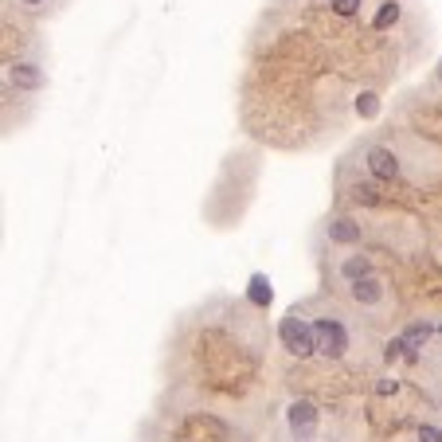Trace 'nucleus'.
I'll use <instances>...</instances> for the list:
<instances>
[{
  "mask_svg": "<svg viewBox=\"0 0 442 442\" xmlns=\"http://www.w3.org/2000/svg\"><path fill=\"white\" fill-rule=\"evenodd\" d=\"M313 333H317V356L325 360H345L348 348H352V329H348L345 313L336 305H325L317 317H313Z\"/></svg>",
  "mask_w": 442,
  "mask_h": 442,
  "instance_id": "f257e3e1",
  "label": "nucleus"
},
{
  "mask_svg": "<svg viewBox=\"0 0 442 442\" xmlns=\"http://www.w3.org/2000/svg\"><path fill=\"white\" fill-rule=\"evenodd\" d=\"M278 341L294 360L317 356V333H313V317L305 313V305H290L286 317L278 321Z\"/></svg>",
  "mask_w": 442,
  "mask_h": 442,
  "instance_id": "f03ea898",
  "label": "nucleus"
},
{
  "mask_svg": "<svg viewBox=\"0 0 442 442\" xmlns=\"http://www.w3.org/2000/svg\"><path fill=\"white\" fill-rule=\"evenodd\" d=\"M356 165L364 168V172H368V180H383V184H388V180H399L403 177V157L395 153L392 145H383V141H364L356 149Z\"/></svg>",
  "mask_w": 442,
  "mask_h": 442,
  "instance_id": "7ed1b4c3",
  "label": "nucleus"
},
{
  "mask_svg": "<svg viewBox=\"0 0 442 442\" xmlns=\"http://www.w3.org/2000/svg\"><path fill=\"white\" fill-rule=\"evenodd\" d=\"M345 290H348V298H352V305H360V310H368V313L388 305V282L380 274H364L360 282H352Z\"/></svg>",
  "mask_w": 442,
  "mask_h": 442,
  "instance_id": "20e7f679",
  "label": "nucleus"
},
{
  "mask_svg": "<svg viewBox=\"0 0 442 442\" xmlns=\"http://www.w3.org/2000/svg\"><path fill=\"white\" fill-rule=\"evenodd\" d=\"M4 79H8L16 90H43V86H48V71H43L39 63H32V59L8 63V67H4Z\"/></svg>",
  "mask_w": 442,
  "mask_h": 442,
  "instance_id": "39448f33",
  "label": "nucleus"
},
{
  "mask_svg": "<svg viewBox=\"0 0 442 442\" xmlns=\"http://www.w3.org/2000/svg\"><path fill=\"white\" fill-rule=\"evenodd\" d=\"M286 427L298 442H310L313 430H317V407H313L310 399H294L286 411Z\"/></svg>",
  "mask_w": 442,
  "mask_h": 442,
  "instance_id": "423d86ee",
  "label": "nucleus"
},
{
  "mask_svg": "<svg viewBox=\"0 0 442 442\" xmlns=\"http://www.w3.org/2000/svg\"><path fill=\"white\" fill-rule=\"evenodd\" d=\"M325 235H329V243H341V247H352V243H360V223L352 219V215H329L325 219Z\"/></svg>",
  "mask_w": 442,
  "mask_h": 442,
  "instance_id": "0eeeda50",
  "label": "nucleus"
},
{
  "mask_svg": "<svg viewBox=\"0 0 442 442\" xmlns=\"http://www.w3.org/2000/svg\"><path fill=\"white\" fill-rule=\"evenodd\" d=\"M333 274H336V282H345V286L360 282L364 274H372L368 254H341V259H336V266H333Z\"/></svg>",
  "mask_w": 442,
  "mask_h": 442,
  "instance_id": "6e6552de",
  "label": "nucleus"
},
{
  "mask_svg": "<svg viewBox=\"0 0 442 442\" xmlns=\"http://www.w3.org/2000/svg\"><path fill=\"white\" fill-rule=\"evenodd\" d=\"M430 333H434V325H427V321H411V325H407V329H403V356H419V352L427 348Z\"/></svg>",
  "mask_w": 442,
  "mask_h": 442,
  "instance_id": "1a4fd4ad",
  "label": "nucleus"
},
{
  "mask_svg": "<svg viewBox=\"0 0 442 442\" xmlns=\"http://www.w3.org/2000/svg\"><path fill=\"white\" fill-rule=\"evenodd\" d=\"M345 188H348V200L380 203V188H376V180H352V184H345Z\"/></svg>",
  "mask_w": 442,
  "mask_h": 442,
  "instance_id": "9d476101",
  "label": "nucleus"
},
{
  "mask_svg": "<svg viewBox=\"0 0 442 442\" xmlns=\"http://www.w3.org/2000/svg\"><path fill=\"white\" fill-rule=\"evenodd\" d=\"M360 8H364V0H329V12L336 20H352V16H360Z\"/></svg>",
  "mask_w": 442,
  "mask_h": 442,
  "instance_id": "9b49d317",
  "label": "nucleus"
},
{
  "mask_svg": "<svg viewBox=\"0 0 442 442\" xmlns=\"http://www.w3.org/2000/svg\"><path fill=\"white\" fill-rule=\"evenodd\" d=\"M251 301L259 305V310H266V305H270V282H266L263 274L251 278Z\"/></svg>",
  "mask_w": 442,
  "mask_h": 442,
  "instance_id": "f8f14e48",
  "label": "nucleus"
},
{
  "mask_svg": "<svg viewBox=\"0 0 442 442\" xmlns=\"http://www.w3.org/2000/svg\"><path fill=\"white\" fill-rule=\"evenodd\" d=\"M395 20H399V4H395V0H383V4H380V12H376V32L392 28Z\"/></svg>",
  "mask_w": 442,
  "mask_h": 442,
  "instance_id": "ddd939ff",
  "label": "nucleus"
},
{
  "mask_svg": "<svg viewBox=\"0 0 442 442\" xmlns=\"http://www.w3.org/2000/svg\"><path fill=\"white\" fill-rule=\"evenodd\" d=\"M8 4H16V8H24V12H32V16H39V12H48L55 0H8Z\"/></svg>",
  "mask_w": 442,
  "mask_h": 442,
  "instance_id": "4468645a",
  "label": "nucleus"
},
{
  "mask_svg": "<svg viewBox=\"0 0 442 442\" xmlns=\"http://www.w3.org/2000/svg\"><path fill=\"white\" fill-rule=\"evenodd\" d=\"M419 442H442V427H434V423H419Z\"/></svg>",
  "mask_w": 442,
  "mask_h": 442,
  "instance_id": "2eb2a0df",
  "label": "nucleus"
},
{
  "mask_svg": "<svg viewBox=\"0 0 442 442\" xmlns=\"http://www.w3.org/2000/svg\"><path fill=\"white\" fill-rule=\"evenodd\" d=\"M376 392H380V395H395V392H399V380H383V383H376Z\"/></svg>",
  "mask_w": 442,
  "mask_h": 442,
  "instance_id": "dca6fc26",
  "label": "nucleus"
},
{
  "mask_svg": "<svg viewBox=\"0 0 442 442\" xmlns=\"http://www.w3.org/2000/svg\"><path fill=\"white\" fill-rule=\"evenodd\" d=\"M434 329H439V336H442V317H439V325H434Z\"/></svg>",
  "mask_w": 442,
  "mask_h": 442,
  "instance_id": "f3484780",
  "label": "nucleus"
},
{
  "mask_svg": "<svg viewBox=\"0 0 442 442\" xmlns=\"http://www.w3.org/2000/svg\"><path fill=\"white\" fill-rule=\"evenodd\" d=\"M439 86H442V63H439Z\"/></svg>",
  "mask_w": 442,
  "mask_h": 442,
  "instance_id": "a211bd4d",
  "label": "nucleus"
},
{
  "mask_svg": "<svg viewBox=\"0 0 442 442\" xmlns=\"http://www.w3.org/2000/svg\"><path fill=\"white\" fill-rule=\"evenodd\" d=\"M305 4H313V0H305Z\"/></svg>",
  "mask_w": 442,
  "mask_h": 442,
  "instance_id": "6ab92c4d",
  "label": "nucleus"
}]
</instances>
